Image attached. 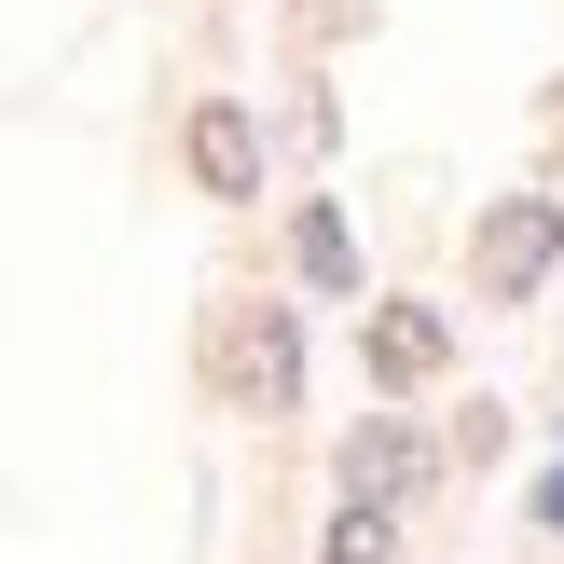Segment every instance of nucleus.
Wrapping results in <instances>:
<instances>
[{"instance_id":"20e7f679","label":"nucleus","mask_w":564,"mask_h":564,"mask_svg":"<svg viewBox=\"0 0 564 564\" xmlns=\"http://www.w3.org/2000/svg\"><path fill=\"white\" fill-rule=\"evenodd\" d=\"M358 358H372V386H427L441 372V317L427 303H386V317L358 330Z\"/></svg>"},{"instance_id":"7ed1b4c3","label":"nucleus","mask_w":564,"mask_h":564,"mask_svg":"<svg viewBox=\"0 0 564 564\" xmlns=\"http://www.w3.org/2000/svg\"><path fill=\"white\" fill-rule=\"evenodd\" d=\"M207 372H220V400H290L303 345H290V317H220L207 330Z\"/></svg>"},{"instance_id":"423d86ee","label":"nucleus","mask_w":564,"mask_h":564,"mask_svg":"<svg viewBox=\"0 0 564 564\" xmlns=\"http://www.w3.org/2000/svg\"><path fill=\"white\" fill-rule=\"evenodd\" d=\"M330 564H400V510H386V496H345V523H330Z\"/></svg>"},{"instance_id":"0eeeda50","label":"nucleus","mask_w":564,"mask_h":564,"mask_svg":"<svg viewBox=\"0 0 564 564\" xmlns=\"http://www.w3.org/2000/svg\"><path fill=\"white\" fill-rule=\"evenodd\" d=\"M303 275H317V290H358V248H345V220H330V207H303Z\"/></svg>"},{"instance_id":"39448f33","label":"nucleus","mask_w":564,"mask_h":564,"mask_svg":"<svg viewBox=\"0 0 564 564\" xmlns=\"http://www.w3.org/2000/svg\"><path fill=\"white\" fill-rule=\"evenodd\" d=\"M413 482H427V441H413V427H358L345 441V496H386V510H400Z\"/></svg>"},{"instance_id":"f03ea898","label":"nucleus","mask_w":564,"mask_h":564,"mask_svg":"<svg viewBox=\"0 0 564 564\" xmlns=\"http://www.w3.org/2000/svg\"><path fill=\"white\" fill-rule=\"evenodd\" d=\"M180 165H193V193H207V207H248V193H262V124H248L235 97H193Z\"/></svg>"},{"instance_id":"f257e3e1","label":"nucleus","mask_w":564,"mask_h":564,"mask_svg":"<svg viewBox=\"0 0 564 564\" xmlns=\"http://www.w3.org/2000/svg\"><path fill=\"white\" fill-rule=\"evenodd\" d=\"M551 262H564V207H551V193H510V207H482V235H468V275H482V303H523Z\"/></svg>"}]
</instances>
